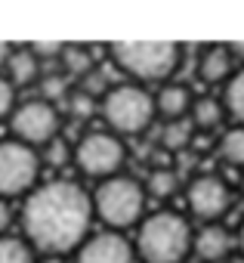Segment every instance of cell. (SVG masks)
Returning <instances> with one entry per match:
<instances>
[{
    "label": "cell",
    "mask_w": 244,
    "mask_h": 263,
    "mask_svg": "<svg viewBox=\"0 0 244 263\" xmlns=\"http://www.w3.org/2000/svg\"><path fill=\"white\" fill-rule=\"evenodd\" d=\"M93 201L71 180H50L25 195L22 229L44 254H71L90 238Z\"/></svg>",
    "instance_id": "1"
},
{
    "label": "cell",
    "mask_w": 244,
    "mask_h": 263,
    "mask_svg": "<svg viewBox=\"0 0 244 263\" xmlns=\"http://www.w3.org/2000/svg\"><path fill=\"white\" fill-rule=\"evenodd\" d=\"M195 232L189 220L176 211H158L143 217L133 251L143 263H186L192 254Z\"/></svg>",
    "instance_id": "2"
},
{
    "label": "cell",
    "mask_w": 244,
    "mask_h": 263,
    "mask_svg": "<svg viewBox=\"0 0 244 263\" xmlns=\"http://www.w3.org/2000/svg\"><path fill=\"white\" fill-rule=\"evenodd\" d=\"M111 62L117 71H124L130 84H170L173 71L182 62V47L170 41H130V44H114Z\"/></svg>",
    "instance_id": "3"
},
{
    "label": "cell",
    "mask_w": 244,
    "mask_h": 263,
    "mask_svg": "<svg viewBox=\"0 0 244 263\" xmlns=\"http://www.w3.org/2000/svg\"><path fill=\"white\" fill-rule=\"evenodd\" d=\"M99 115L114 137L146 134L155 121V96L139 84H114L99 99Z\"/></svg>",
    "instance_id": "4"
},
{
    "label": "cell",
    "mask_w": 244,
    "mask_h": 263,
    "mask_svg": "<svg viewBox=\"0 0 244 263\" xmlns=\"http://www.w3.org/2000/svg\"><path fill=\"white\" fill-rule=\"evenodd\" d=\"M93 201V217H99L111 232L130 229L136 223H143V211H146V186L133 177H108L96 186V192L90 195Z\"/></svg>",
    "instance_id": "5"
},
{
    "label": "cell",
    "mask_w": 244,
    "mask_h": 263,
    "mask_svg": "<svg viewBox=\"0 0 244 263\" xmlns=\"http://www.w3.org/2000/svg\"><path fill=\"white\" fill-rule=\"evenodd\" d=\"M124 158H127V149H124V140L108 134V130H90L77 140V146L71 149V161L74 167L84 174V177H93V180H108V177H117L120 167H124Z\"/></svg>",
    "instance_id": "6"
},
{
    "label": "cell",
    "mask_w": 244,
    "mask_h": 263,
    "mask_svg": "<svg viewBox=\"0 0 244 263\" xmlns=\"http://www.w3.org/2000/svg\"><path fill=\"white\" fill-rule=\"evenodd\" d=\"M40 180V152L19 143L0 140V198L13 201L37 189Z\"/></svg>",
    "instance_id": "7"
},
{
    "label": "cell",
    "mask_w": 244,
    "mask_h": 263,
    "mask_svg": "<svg viewBox=\"0 0 244 263\" xmlns=\"http://www.w3.org/2000/svg\"><path fill=\"white\" fill-rule=\"evenodd\" d=\"M10 130H13V140L25 143L31 149H44L50 140L59 137L62 115L56 105H50L44 99H28V102H19L16 111L10 115Z\"/></svg>",
    "instance_id": "8"
},
{
    "label": "cell",
    "mask_w": 244,
    "mask_h": 263,
    "mask_svg": "<svg viewBox=\"0 0 244 263\" xmlns=\"http://www.w3.org/2000/svg\"><path fill=\"white\" fill-rule=\"evenodd\" d=\"M186 204L198 220H204V226L219 223L232 208V186L216 174H198L186 186Z\"/></svg>",
    "instance_id": "9"
},
{
    "label": "cell",
    "mask_w": 244,
    "mask_h": 263,
    "mask_svg": "<svg viewBox=\"0 0 244 263\" xmlns=\"http://www.w3.org/2000/svg\"><path fill=\"white\" fill-rule=\"evenodd\" d=\"M77 263H136V251L127 235L102 229L77 248Z\"/></svg>",
    "instance_id": "10"
},
{
    "label": "cell",
    "mask_w": 244,
    "mask_h": 263,
    "mask_svg": "<svg viewBox=\"0 0 244 263\" xmlns=\"http://www.w3.org/2000/svg\"><path fill=\"white\" fill-rule=\"evenodd\" d=\"M232 248H235V235L219 223L201 226L195 232V241H192V254L201 263H219V260H226L232 254Z\"/></svg>",
    "instance_id": "11"
},
{
    "label": "cell",
    "mask_w": 244,
    "mask_h": 263,
    "mask_svg": "<svg viewBox=\"0 0 244 263\" xmlns=\"http://www.w3.org/2000/svg\"><path fill=\"white\" fill-rule=\"evenodd\" d=\"M235 56H232V50L229 47H207L201 56H198V78L204 81V84H222V81H229L232 74H235Z\"/></svg>",
    "instance_id": "12"
},
{
    "label": "cell",
    "mask_w": 244,
    "mask_h": 263,
    "mask_svg": "<svg viewBox=\"0 0 244 263\" xmlns=\"http://www.w3.org/2000/svg\"><path fill=\"white\" fill-rule=\"evenodd\" d=\"M192 93L182 84H164L155 93V115H161L164 121H182L192 111Z\"/></svg>",
    "instance_id": "13"
},
{
    "label": "cell",
    "mask_w": 244,
    "mask_h": 263,
    "mask_svg": "<svg viewBox=\"0 0 244 263\" xmlns=\"http://www.w3.org/2000/svg\"><path fill=\"white\" fill-rule=\"evenodd\" d=\"M4 68H7V81H10L13 87H31V84H37L40 74H44V65L34 59V53H31L28 47L10 50Z\"/></svg>",
    "instance_id": "14"
},
{
    "label": "cell",
    "mask_w": 244,
    "mask_h": 263,
    "mask_svg": "<svg viewBox=\"0 0 244 263\" xmlns=\"http://www.w3.org/2000/svg\"><path fill=\"white\" fill-rule=\"evenodd\" d=\"M59 62H62L65 74H71V78H77V81H84L90 71H96L93 53H90V47H84V44H62Z\"/></svg>",
    "instance_id": "15"
},
{
    "label": "cell",
    "mask_w": 244,
    "mask_h": 263,
    "mask_svg": "<svg viewBox=\"0 0 244 263\" xmlns=\"http://www.w3.org/2000/svg\"><path fill=\"white\" fill-rule=\"evenodd\" d=\"M222 118H226V108H222L219 99H213V96H201V99L192 102L189 121H192L195 130H213V127L222 124Z\"/></svg>",
    "instance_id": "16"
},
{
    "label": "cell",
    "mask_w": 244,
    "mask_h": 263,
    "mask_svg": "<svg viewBox=\"0 0 244 263\" xmlns=\"http://www.w3.org/2000/svg\"><path fill=\"white\" fill-rule=\"evenodd\" d=\"M219 102L226 115L235 121V127H244V68H235V74L226 81V93Z\"/></svg>",
    "instance_id": "17"
},
{
    "label": "cell",
    "mask_w": 244,
    "mask_h": 263,
    "mask_svg": "<svg viewBox=\"0 0 244 263\" xmlns=\"http://www.w3.org/2000/svg\"><path fill=\"white\" fill-rule=\"evenodd\" d=\"M192 134H195V127H192L189 118H182V121H164L158 143H161V149H167V152H179V149H186V146L192 143Z\"/></svg>",
    "instance_id": "18"
},
{
    "label": "cell",
    "mask_w": 244,
    "mask_h": 263,
    "mask_svg": "<svg viewBox=\"0 0 244 263\" xmlns=\"http://www.w3.org/2000/svg\"><path fill=\"white\" fill-rule=\"evenodd\" d=\"M219 158L232 167H244V127H229L219 137Z\"/></svg>",
    "instance_id": "19"
},
{
    "label": "cell",
    "mask_w": 244,
    "mask_h": 263,
    "mask_svg": "<svg viewBox=\"0 0 244 263\" xmlns=\"http://www.w3.org/2000/svg\"><path fill=\"white\" fill-rule=\"evenodd\" d=\"M0 263H34V248L19 235H0Z\"/></svg>",
    "instance_id": "20"
},
{
    "label": "cell",
    "mask_w": 244,
    "mask_h": 263,
    "mask_svg": "<svg viewBox=\"0 0 244 263\" xmlns=\"http://www.w3.org/2000/svg\"><path fill=\"white\" fill-rule=\"evenodd\" d=\"M179 186V177L176 171L170 167H152L149 180H146V195H155V198H170Z\"/></svg>",
    "instance_id": "21"
},
{
    "label": "cell",
    "mask_w": 244,
    "mask_h": 263,
    "mask_svg": "<svg viewBox=\"0 0 244 263\" xmlns=\"http://www.w3.org/2000/svg\"><path fill=\"white\" fill-rule=\"evenodd\" d=\"M37 90H40V99L44 102H50V105H56L59 99H68V78L65 74H40V81H37Z\"/></svg>",
    "instance_id": "22"
},
{
    "label": "cell",
    "mask_w": 244,
    "mask_h": 263,
    "mask_svg": "<svg viewBox=\"0 0 244 263\" xmlns=\"http://www.w3.org/2000/svg\"><path fill=\"white\" fill-rule=\"evenodd\" d=\"M68 111L77 118V121H87V118H93L96 111H99V99H93L90 93H84V90H71L68 93Z\"/></svg>",
    "instance_id": "23"
},
{
    "label": "cell",
    "mask_w": 244,
    "mask_h": 263,
    "mask_svg": "<svg viewBox=\"0 0 244 263\" xmlns=\"http://www.w3.org/2000/svg\"><path fill=\"white\" fill-rule=\"evenodd\" d=\"M44 161H50V164H56V167L65 164V161H71V146L62 140V134L44 146Z\"/></svg>",
    "instance_id": "24"
},
{
    "label": "cell",
    "mask_w": 244,
    "mask_h": 263,
    "mask_svg": "<svg viewBox=\"0 0 244 263\" xmlns=\"http://www.w3.org/2000/svg\"><path fill=\"white\" fill-rule=\"evenodd\" d=\"M16 87L0 74V121H10V115L16 111Z\"/></svg>",
    "instance_id": "25"
},
{
    "label": "cell",
    "mask_w": 244,
    "mask_h": 263,
    "mask_svg": "<svg viewBox=\"0 0 244 263\" xmlns=\"http://www.w3.org/2000/svg\"><path fill=\"white\" fill-rule=\"evenodd\" d=\"M28 50H31V53H34V59L44 65L47 59H59L62 44H28Z\"/></svg>",
    "instance_id": "26"
},
{
    "label": "cell",
    "mask_w": 244,
    "mask_h": 263,
    "mask_svg": "<svg viewBox=\"0 0 244 263\" xmlns=\"http://www.w3.org/2000/svg\"><path fill=\"white\" fill-rule=\"evenodd\" d=\"M10 223H13V208H10V201L0 198V235L10 229Z\"/></svg>",
    "instance_id": "27"
},
{
    "label": "cell",
    "mask_w": 244,
    "mask_h": 263,
    "mask_svg": "<svg viewBox=\"0 0 244 263\" xmlns=\"http://www.w3.org/2000/svg\"><path fill=\"white\" fill-rule=\"evenodd\" d=\"M229 50H232V56H235V62L244 68V41L241 44H229Z\"/></svg>",
    "instance_id": "28"
},
{
    "label": "cell",
    "mask_w": 244,
    "mask_h": 263,
    "mask_svg": "<svg viewBox=\"0 0 244 263\" xmlns=\"http://www.w3.org/2000/svg\"><path fill=\"white\" fill-rule=\"evenodd\" d=\"M235 248L244 254V223H241V226H238V232H235Z\"/></svg>",
    "instance_id": "29"
},
{
    "label": "cell",
    "mask_w": 244,
    "mask_h": 263,
    "mask_svg": "<svg viewBox=\"0 0 244 263\" xmlns=\"http://www.w3.org/2000/svg\"><path fill=\"white\" fill-rule=\"evenodd\" d=\"M10 50H13L10 44H0V68L7 65V56H10Z\"/></svg>",
    "instance_id": "30"
},
{
    "label": "cell",
    "mask_w": 244,
    "mask_h": 263,
    "mask_svg": "<svg viewBox=\"0 0 244 263\" xmlns=\"http://www.w3.org/2000/svg\"><path fill=\"white\" fill-rule=\"evenodd\" d=\"M186 263H201V260H192V257H189V260H186Z\"/></svg>",
    "instance_id": "31"
}]
</instances>
